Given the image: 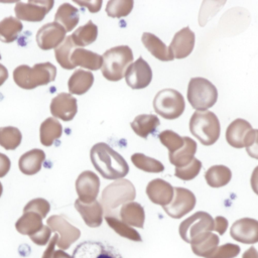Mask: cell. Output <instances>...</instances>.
Wrapping results in <instances>:
<instances>
[{"instance_id":"1","label":"cell","mask_w":258,"mask_h":258,"mask_svg":"<svg viewBox=\"0 0 258 258\" xmlns=\"http://www.w3.org/2000/svg\"><path fill=\"white\" fill-rule=\"evenodd\" d=\"M90 158L97 171L106 179H121L129 172V165L124 157L107 143L93 145Z\"/></svg>"},{"instance_id":"2","label":"cell","mask_w":258,"mask_h":258,"mask_svg":"<svg viewBox=\"0 0 258 258\" xmlns=\"http://www.w3.org/2000/svg\"><path fill=\"white\" fill-rule=\"evenodd\" d=\"M56 68L51 62L36 63L32 68L27 64L18 66L13 71L15 84L25 90H32L38 86H44L54 81Z\"/></svg>"},{"instance_id":"3","label":"cell","mask_w":258,"mask_h":258,"mask_svg":"<svg viewBox=\"0 0 258 258\" xmlns=\"http://www.w3.org/2000/svg\"><path fill=\"white\" fill-rule=\"evenodd\" d=\"M102 75L111 82L120 81L133 60L132 49L128 45H118L106 50L103 55Z\"/></svg>"},{"instance_id":"4","label":"cell","mask_w":258,"mask_h":258,"mask_svg":"<svg viewBox=\"0 0 258 258\" xmlns=\"http://www.w3.org/2000/svg\"><path fill=\"white\" fill-rule=\"evenodd\" d=\"M189 131L203 145L209 146L220 137V121L211 111H196L189 119Z\"/></svg>"},{"instance_id":"5","label":"cell","mask_w":258,"mask_h":258,"mask_svg":"<svg viewBox=\"0 0 258 258\" xmlns=\"http://www.w3.org/2000/svg\"><path fill=\"white\" fill-rule=\"evenodd\" d=\"M135 198L136 189L133 183L126 178H121L108 184L103 189L101 205L105 215L112 214L120 206L133 202Z\"/></svg>"},{"instance_id":"6","label":"cell","mask_w":258,"mask_h":258,"mask_svg":"<svg viewBox=\"0 0 258 258\" xmlns=\"http://www.w3.org/2000/svg\"><path fill=\"white\" fill-rule=\"evenodd\" d=\"M186 97L194 109L197 111H207L216 104L218 91L209 80L197 77L189 80Z\"/></svg>"},{"instance_id":"7","label":"cell","mask_w":258,"mask_h":258,"mask_svg":"<svg viewBox=\"0 0 258 258\" xmlns=\"http://www.w3.org/2000/svg\"><path fill=\"white\" fill-rule=\"evenodd\" d=\"M154 111L164 119L178 118L184 111L185 103L182 95L174 89H163L153 99Z\"/></svg>"},{"instance_id":"8","label":"cell","mask_w":258,"mask_h":258,"mask_svg":"<svg viewBox=\"0 0 258 258\" xmlns=\"http://www.w3.org/2000/svg\"><path fill=\"white\" fill-rule=\"evenodd\" d=\"M214 231V219L206 212H197L179 224V235L182 240L189 243L199 235Z\"/></svg>"},{"instance_id":"9","label":"cell","mask_w":258,"mask_h":258,"mask_svg":"<svg viewBox=\"0 0 258 258\" xmlns=\"http://www.w3.org/2000/svg\"><path fill=\"white\" fill-rule=\"evenodd\" d=\"M47 226L51 232H55L58 235L56 245L61 250H67L71 245L76 242L80 236L81 231L70 224L62 215H52L46 221Z\"/></svg>"},{"instance_id":"10","label":"cell","mask_w":258,"mask_h":258,"mask_svg":"<svg viewBox=\"0 0 258 258\" xmlns=\"http://www.w3.org/2000/svg\"><path fill=\"white\" fill-rule=\"evenodd\" d=\"M54 2L52 0H30L27 2H17L14 7L16 18L29 22H39L51 10Z\"/></svg>"},{"instance_id":"11","label":"cell","mask_w":258,"mask_h":258,"mask_svg":"<svg viewBox=\"0 0 258 258\" xmlns=\"http://www.w3.org/2000/svg\"><path fill=\"white\" fill-rule=\"evenodd\" d=\"M196 206V197L192 191L184 187H174L171 202L162 207L164 212L173 219H180Z\"/></svg>"},{"instance_id":"12","label":"cell","mask_w":258,"mask_h":258,"mask_svg":"<svg viewBox=\"0 0 258 258\" xmlns=\"http://www.w3.org/2000/svg\"><path fill=\"white\" fill-rule=\"evenodd\" d=\"M124 77L130 88L134 90L144 89L151 83L152 70L147 61L140 56L134 62L130 63Z\"/></svg>"},{"instance_id":"13","label":"cell","mask_w":258,"mask_h":258,"mask_svg":"<svg viewBox=\"0 0 258 258\" xmlns=\"http://www.w3.org/2000/svg\"><path fill=\"white\" fill-rule=\"evenodd\" d=\"M66 29L56 22H49L42 25L36 33V42L42 50L56 48L66 38Z\"/></svg>"},{"instance_id":"14","label":"cell","mask_w":258,"mask_h":258,"mask_svg":"<svg viewBox=\"0 0 258 258\" xmlns=\"http://www.w3.org/2000/svg\"><path fill=\"white\" fill-rule=\"evenodd\" d=\"M72 258H122L112 246L96 241H85L79 244Z\"/></svg>"},{"instance_id":"15","label":"cell","mask_w":258,"mask_h":258,"mask_svg":"<svg viewBox=\"0 0 258 258\" xmlns=\"http://www.w3.org/2000/svg\"><path fill=\"white\" fill-rule=\"evenodd\" d=\"M100 189V179L98 175L91 171H83L76 180V190L79 200L83 203L96 201Z\"/></svg>"},{"instance_id":"16","label":"cell","mask_w":258,"mask_h":258,"mask_svg":"<svg viewBox=\"0 0 258 258\" xmlns=\"http://www.w3.org/2000/svg\"><path fill=\"white\" fill-rule=\"evenodd\" d=\"M195 41V32L188 26L183 27L174 34L168 46L169 52L173 58H184L191 53Z\"/></svg>"},{"instance_id":"17","label":"cell","mask_w":258,"mask_h":258,"mask_svg":"<svg viewBox=\"0 0 258 258\" xmlns=\"http://www.w3.org/2000/svg\"><path fill=\"white\" fill-rule=\"evenodd\" d=\"M78 112L77 99L68 93H59L50 103V113L62 121H71Z\"/></svg>"},{"instance_id":"18","label":"cell","mask_w":258,"mask_h":258,"mask_svg":"<svg viewBox=\"0 0 258 258\" xmlns=\"http://www.w3.org/2000/svg\"><path fill=\"white\" fill-rule=\"evenodd\" d=\"M230 235L234 240L244 244L258 243V221L252 218H242L232 225Z\"/></svg>"},{"instance_id":"19","label":"cell","mask_w":258,"mask_h":258,"mask_svg":"<svg viewBox=\"0 0 258 258\" xmlns=\"http://www.w3.org/2000/svg\"><path fill=\"white\" fill-rule=\"evenodd\" d=\"M174 194V187L161 178H155L148 182L146 186V195L148 199L155 205L164 207L168 205Z\"/></svg>"},{"instance_id":"20","label":"cell","mask_w":258,"mask_h":258,"mask_svg":"<svg viewBox=\"0 0 258 258\" xmlns=\"http://www.w3.org/2000/svg\"><path fill=\"white\" fill-rule=\"evenodd\" d=\"M75 208L87 226L91 228H97L101 226L103 222L104 211L101 203H99L97 200L91 203H83L77 199L75 201Z\"/></svg>"},{"instance_id":"21","label":"cell","mask_w":258,"mask_h":258,"mask_svg":"<svg viewBox=\"0 0 258 258\" xmlns=\"http://www.w3.org/2000/svg\"><path fill=\"white\" fill-rule=\"evenodd\" d=\"M251 130L252 126L248 121L241 118L235 119L227 127L226 140L232 147L243 148L246 136Z\"/></svg>"},{"instance_id":"22","label":"cell","mask_w":258,"mask_h":258,"mask_svg":"<svg viewBox=\"0 0 258 258\" xmlns=\"http://www.w3.org/2000/svg\"><path fill=\"white\" fill-rule=\"evenodd\" d=\"M220 239L218 235L213 234L212 232H206L199 236H197L191 242V250L192 252L204 258H210V256L215 252L218 248Z\"/></svg>"},{"instance_id":"23","label":"cell","mask_w":258,"mask_h":258,"mask_svg":"<svg viewBox=\"0 0 258 258\" xmlns=\"http://www.w3.org/2000/svg\"><path fill=\"white\" fill-rule=\"evenodd\" d=\"M71 63L74 69L80 66L91 71H97L102 68L103 57L102 55L85 48H75L71 56Z\"/></svg>"},{"instance_id":"24","label":"cell","mask_w":258,"mask_h":258,"mask_svg":"<svg viewBox=\"0 0 258 258\" xmlns=\"http://www.w3.org/2000/svg\"><path fill=\"white\" fill-rule=\"evenodd\" d=\"M44 159V151L38 148H34L20 156L18 160V167L22 173L26 175H32L41 169Z\"/></svg>"},{"instance_id":"25","label":"cell","mask_w":258,"mask_h":258,"mask_svg":"<svg viewBox=\"0 0 258 258\" xmlns=\"http://www.w3.org/2000/svg\"><path fill=\"white\" fill-rule=\"evenodd\" d=\"M119 218L128 226L143 228L145 221V213L143 207L136 202H129L121 206Z\"/></svg>"},{"instance_id":"26","label":"cell","mask_w":258,"mask_h":258,"mask_svg":"<svg viewBox=\"0 0 258 258\" xmlns=\"http://www.w3.org/2000/svg\"><path fill=\"white\" fill-rule=\"evenodd\" d=\"M141 41L146 49L157 59L161 61H170L173 59V56L170 54L166 44L153 33L144 32L142 34Z\"/></svg>"},{"instance_id":"27","label":"cell","mask_w":258,"mask_h":258,"mask_svg":"<svg viewBox=\"0 0 258 258\" xmlns=\"http://www.w3.org/2000/svg\"><path fill=\"white\" fill-rule=\"evenodd\" d=\"M196 152H197V142L187 136H183L182 147L175 152L169 153L168 158L170 163L175 167H182L188 164L192 160Z\"/></svg>"},{"instance_id":"28","label":"cell","mask_w":258,"mask_h":258,"mask_svg":"<svg viewBox=\"0 0 258 258\" xmlns=\"http://www.w3.org/2000/svg\"><path fill=\"white\" fill-rule=\"evenodd\" d=\"M160 125V121L157 116L153 114H141L134 118L130 123L132 130L139 137L146 139L150 134L155 132Z\"/></svg>"},{"instance_id":"29","label":"cell","mask_w":258,"mask_h":258,"mask_svg":"<svg viewBox=\"0 0 258 258\" xmlns=\"http://www.w3.org/2000/svg\"><path fill=\"white\" fill-rule=\"evenodd\" d=\"M94 75L89 71L77 70L70 77L68 82L69 91L74 95H83L93 86Z\"/></svg>"},{"instance_id":"30","label":"cell","mask_w":258,"mask_h":258,"mask_svg":"<svg viewBox=\"0 0 258 258\" xmlns=\"http://www.w3.org/2000/svg\"><path fill=\"white\" fill-rule=\"evenodd\" d=\"M80 21L78 8L70 3H62L54 14V22L61 25L66 31H72Z\"/></svg>"},{"instance_id":"31","label":"cell","mask_w":258,"mask_h":258,"mask_svg":"<svg viewBox=\"0 0 258 258\" xmlns=\"http://www.w3.org/2000/svg\"><path fill=\"white\" fill-rule=\"evenodd\" d=\"M43 227L42 218L34 212H23V215L15 223L16 230L22 235H34Z\"/></svg>"},{"instance_id":"32","label":"cell","mask_w":258,"mask_h":258,"mask_svg":"<svg viewBox=\"0 0 258 258\" xmlns=\"http://www.w3.org/2000/svg\"><path fill=\"white\" fill-rule=\"evenodd\" d=\"M62 134V126L55 118L48 117L41 124L39 128L40 143L44 146H50Z\"/></svg>"},{"instance_id":"33","label":"cell","mask_w":258,"mask_h":258,"mask_svg":"<svg viewBox=\"0 0 258 258\" xmlns=\"http://www.w3.org/2000/svg\"><path fill=\"white\" fill-rule=\"evenodd\" d=\"M232 171L225 165H213L205 173V179L211 187H221L230 182Z\"/></svg>"},{"instance_id":"34","label":"cell","mask_w":258,"mask_h":258,"mask_svg":"<svg viewBox=\"0 0 258 258\" xmlns=\"http://www.w3.org/2000/svg\"><path fill=\"white\" fill-rule=\"evenodd\" d=\"M98 36V27L92 21L89 20L86 24L77 28L71 35L73 42L78 46H87L92 44Z\"/></svg>"},{"instance_id":"35","label":"cell","mask_w":258,"mask_h":258,"mask_svg":"<svg viewBox=\"0 0 258 258\" xmlns=\"http://www.w3.org/2000/svg\"><path fill=\"white\" fill-rule=\"evenodd\" d=\"M105 220L107 224L110 226V228H112L121 237L127 238L132 241H136V242H139L142 240L139 233L133 227L128 226L127 224H125L120 220L118 214L117 215L115 213L106 214Z\"/></svg>"},{"instance_id":"36","label":"cell","mask_w":258,"mask_h":258,"mask_svg":"<svg viewBox=\"0 0 258 258\" xmlns=\"http://www.w3.org/2000/svg\"><path fill=\"white\" fill-rule=\"evenodd\" d=\"M23 29V25L16 17L8 16L0 21V40L8 43L17 39Z\"/></svg>"},{"instance_id":"37","label":"cell","mask_w":258,"mask_h":258,"mask_svg":"<svg viewBox=\"0 0 258 258\" xmlns=\"http://www.w3.org/2000/svg\"><path fill=\"white\" fill-rule=\"evenodd\" d=\"M131 161L138 169L146 172L159 173L164 170V165L157 159L146 156L143 153L137 152L131 155Z\"/></svg>"},{"instance_id":"38","label":"cell","mask_w":258,"mask_h":258,"mask_svg":"<svg viewBox=\"0 0 258 258\" xmlns=\"http://www.w3.org/2000/svg\"><path fill=\"white\" fill-rule=\"evenodd\" d=\"M22 140L20 130L13 126L0 127V145L6 150L16 149Z\"/></svg>"},{"instance_id":"39","label":"cell","mask_w":258,"mask_h":258,"mask_svg":"<svg viewBox=\"0 0 258 258\" xmlns=\"http://www.w3.org/2000/svg\"><path fill=\"white\" fill-rule=\"evenodd\" d=\"M75 48H76V45L74 44L73 39L70 35V36H67L64 40L61 42V44L54 49L55 59L62 69H66V70L74 69L71 63V56Z\"/></svg>"},{"instance_id":"40","label":"cell","mask_w":258,"mask_h":258,"mask_svg":"<svg viewBox=\"0 0 258 258\" xmlns=\"http://www.w3.org/2000/svg\"><path fill=\"white\" fill-rule=\"evenodd\" d=\"M133 6L132 0H110L106 5V13L113 18L125 17L131 12Z\"/></svg>"},{"instance_id":"41","label":"cell","mask_w":258,"mask_h":258,"mask_svg":"<svg viewBox=\"0 0 258 258\" xmlns=\"http://www.w3.org/2000/svg\"><path fill=\"white\" fill-rule=\"evenodd\" d=\"M158 138L163 146H165L169 153L175 152L183 145V137L179 136L172 130H164L158 134Z\"/></svg>"},{"instance_id":"42","label":"cell","mask_w":258,"mask_h":258,"mask_svg":"<svg viewBox=\"0 0 258 258\" xmlns=\"http://www.w3.org/2000/svg\"><path fill=\"white\" fill-rule=\"evenodd\" d=\"M202 169V162L194 157L192 160L182 167H175L174 175L182 180H190L194 179Z\"/></svg>"},{"instance_id":"43","label":"cell","mask_w":258,"mask_h":258,"mask_svg":"<svg viewBox=\"0 0 258 258\" xmlns=\"http://www.w3.org/2000/svg\"><path fill=\"white\" fill-rule=\"evenodd\" d=\"M34 212L41 216L42 219L46 217L48 212L50 211V205L49 203L42 199V198H36L27 203V205L24 207L23 212Z\"/></svg>"},{"instance_id":"44","label":"cell","mask_w":258,"mask_h":258,"mask_svg":"<svg viewBox=\"0 0 258 258\" xmlns=\"http://www.w3.org/2000/svg\"><path fill=\"white\" fill-rule=\"evenodd\" d=\"M240 252V247L236 244L227 243L218 247L210 258H235Z\"/></svg>"},{"instance_id":"45","label":"cell","mask_w":258,"mask_h":258,"mask_svg":"<svg viewBox=\"0 0 258 258\" xmlns=\"http://www.w3.org/2000/svg\"><path fill=\"white\" fill-rule=\"evenodd\" d=\"M244 147L252 158L258 159V129H252L246 136Z\"/></svg>"},{"instance_id":"46","label":"cell","mask_w":258,"mask_h":258,"mask_svg":"<svg viewBox=\"0 0 258 258\" xmlns=\"http://www.w3.org/2000/svg\"><path fill=\"white\" fill-rule=\"evenodd\" d=\"M50 235H51V230L49 229V227L43 225V227L41 228L40 231H38L34 235L29 236V238L34 244L39 245V246H44L48 243Z\"/></svg>"},{"instance_id":"47","label":"cell","mask_w":258,"mask_h":258,"mask_svg":"<svg viewBox=\"0 0 258 258\" xmlns=\"http://www.w3.org/2000/svg\"><path fill=\"white\" fill-rule=\"evenodd\" d=\"M228 229V220L225 217L218 216L214 220V231L218 232L220 235H223Z\"/></svg>"},{"instance_id":"48","label":"cell","mask_w":258,"mask_h":258,"mask_svg":"<svg viewBox=\"0 0 258 258\" xmlns=\"http://www.w3.org/2000/svg\"><path fill=\"white\" fill-rule=\"evenodd\" d=\"M78 5L85 6L88 8L90 12H98L102 6V0H94V1H75Z\"/></svg>"},{"instance_id":"49","label":"cell","mask_w":258,"mask_h":258,"mask_svg":"<svg viewBox=\"0 0 258 258\" xmlns=\"http://www.w3.org/2000/svg\"><path fill=\"white\" fill-rule=\"evenodd\" d=\"M11 166V161L7 155L0 153V177H4Z\"/></svg>"},{"instance_id":"50","label":"cell","mask_w":258,"mask_h":258,"mask_svg":"<svg viewBox=\"0 0 258 258\" xmlns=\"http://www.w3.org/2000/svg\"><path fill=\"white\" fill-rule=\"evenodd\" d=\"M57 240H58V235L55 234V235L51 238L50 242L48 243V246H47V248L45 249L44 253L42 254V257H41V258H52V255H53V252H54V247H55V245H56Z\"/></svg>"},{"instance_id":"51","label":"cell","mask_w":258,"mask_h":258,"mask_svg":"<svg viewBox=\"0 0 258 258\" xmlns=\"http://www.w3.org/2000/svg\"><path fill=\"white\" fill-rule=\"evenodd\" d=\"M250 183H251V187H252L253 191L258 196V165L252 171Z\"/></svg>"},{"instance_id":"52","label":"cell","mask_w":258,"mask_h":258,"mask_svg":"<svg viewBox=\"0 0 258 258\" xmlns=\"http://www.w3.org/2000/svg\"><path fill=\"white\" fill-rule=\"evenodd\" d=\"M242 258H258V251L254 247H250L243 253Z\"/></svg>"},{"instance_id":"53","label":"cell","mask_w":258,"mask_h":258,"mask_svg":"<svg viewBox=\"0 0 258 258\" xmlns=\"http://www.w3.org/2000/svg\"><path fill=\"white\" fill-rule=\"evenodd\" d=\"M8 79V71L7 69L0 63V86H2L5 81H7Z\"/></svg>"},{"instance_id":"54","label":"cell","mask_w":258,"mask_h":258,"mask_svg":"<svg viewBox=\"0 0 258 258\" xmlns=\"http://www.w3.org/2000/svg\"><path fill=\"white\" fill-rule=\"evenodd\" d=\"M52 258H72V256H70L68 253L63 252L62 250H56L53 252Z\"/></svg>"},{"instance_id":"55","label":"cell","mask_w":258,"mask_h":258,"mask_svg":"<svg viewBox=\"0 0 258 258\" xmlns=\"http://www.w3.org/2000/svg\"><path fill=\"white\" fill-rule=\"evenodd\" d=\"M2 191H3V186H2V183L0 182V197L2 195Z\"/></svg>"},{"instance_id":"56","label":"cell","mask_w":258,"mask_h":258,"mask_svg":"<svg viewBox=\"0 0 258 258\" xmlns=\"http://www.w3.org/2000/svg\"><path fill=\"white\" fill-rule=\"evenodd\" d=\"M1 57H2V56H1V53H0V59H1Z\"/></svg>"}]
</instances>
